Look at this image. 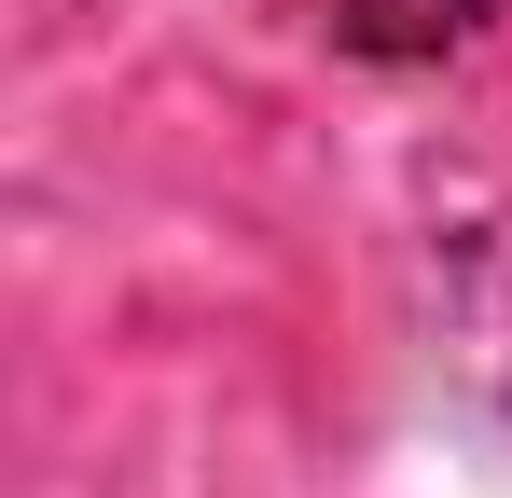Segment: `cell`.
<instances>
[{
	"instance_id": "cell-1",
	"label": "cell",
	"mask_w": 512,
	"mask_h": 498,
	"mask_svg": "<svg viewBox=\"0 0 512 498\" xmlns=\"http://www.w3.org/2000/svg\"><path fill=\"white\" fill-rule=\"evenodd\" d=\"M512 0H333V42L346 56H374V70H416V56H457V42H485Z\"/></svg>"
}]
</instances>
